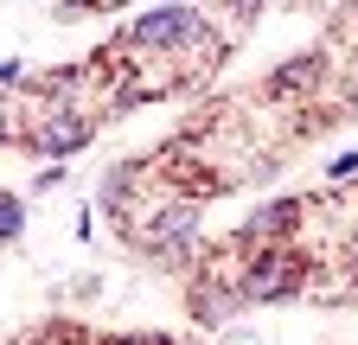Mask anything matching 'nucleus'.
Wrapping results in <instances>:
<instances>
[{
	"label": "nucleus",
	"mask_w": 358,
	"mask_h": 345,
	"mask_svg": "<svg viewBox=\"0 0 358 345\" xmlns=\"http://www.w3.org/2000/svg\"><path fill=\"white\" fill-rule=\"evenodd\" d=\"M301 263L294 256H282V249H256V263L243 269V294L237 300H294L301 294Z\"/></svg>",
	"instance_id": "1"
},
{
	"label": "nucleus",
	"mask_w": 358,
	"mask_h": 345,
	"mask_svg": "<svg viewBox=\"0 0 358 345\" xmlns=\"http://www.w3.org/2000/svg\"><path fill=\"white\" fill-rule=\"evenodd\" d=\"M192 38H211V26L192 7H160V13H148L141 26H134L128 45L134 52H173V45H192Z\"/></svg>",
	"instance_id": "2"
},
{
	"label": "nucleus",
	"mask_w": 358,
	"mask_h": 345,
	"mask_svg": "<svg viewBox=\"0 0 358 345\" xmlns=\"http://www.w3.org/2000/svg\"><path fill=\"white\" fill-rule=\"evenodd\" d=\"M83 141H90V122H83V115H52V122H45L38 135L26 141V147H38L45 160H64V154H77Z\"/></svg>",
	"instance_id": "3"
},
{
	"label": "nucleus",
	"mask_w": 358,
	"mask_h": 345,
	"mask_svg": "<svg viewBox=\"0 0 358 345\" xmlns=\"http://www.w3.org/2000/svg\"><path fill=\"white\" fill-rule=\"evenodd\" d=\"M192 237H199V205H166L160 224H154V249L160 256H186Z\"/></svg>",
	"instance_id": "4"
},
{
	"label": "nucleus",
	"mask_w": 358,
	"mask_h": 345,
	"mask_svg": "<svg viewBox=\"0 0 358 345\" xmlns=\"http://www.w3.org/2000/svg\"><path fill=\"white\" fill-rule=\"evenodd\" d=\"M294 218H301V205H294V198H275V205H262V211H250V218H243V243L282 237V230H288Z\"/></svg>",
	"instance_id": "5"
},
{
	"label": "nucleus",
	"mask_w": 358,
	"mask_h": 345,
	"mask_svg": "<svg viewBox=\"0 0 358 345\" xmlns=\"http://www.w3.org/2000/svg\"><path fill=\"white\" fill-rule=\"evenodd\" d=\"M313 77H320V58H294V64H282L275 77H268V90H307Z\"/></svg>",
	"instance_id": "6"
},
{
	"label": "nucleus",
	"mask_w": 358,
	"mask_h": 345,
	"mask_svg": "<svg viewBox=\"0 0 358 345\" xmlns=\"http://www.w3.org/2000/svg\"><path fill=\"white\" fill-rule=\"evenodd\" d=\"M128 186H134V166H109V172H103V205H122Z\"/></svg>",
	"instance_id": "7"
},
{
	"label": "nucleus",
	"mask_w": 358,
	"mask_h": 345,
	"mask_svg": "<svg viewBox=\"0 0 358 345\" xmlns=\"http://www.w3.org/2000/svg\"><path fill=\"white\" fill-rule=\"evenodd\" d=\"M20 224H26L20 198H13V192H0V243H13V237H20Z\"/></svg>",
	"instance_id": "8"
},
{
	"label": "nucleus",
	"mask_w": 358,
	"mask_h": 345,
	"mask_svg": "<svg viewBox=\"0 0 358 345\" xmlns=\"http://www.w3.org/2000/svg\"><path fill=\"white\" fill-rule=\"evenodd\" d=\"M0 141H13V109H7V96H0Z\"/></svg>",
	"instance_id": "9"
},
{
	"label": "nucleus",
	"mask_w": 358,
	"mask_h": 345,
	"mask_svg": "<svg viewBox=\"0 0 358 345\" xmlns=\"http://www.w3.org/2000/svg\"><path fill=\"white\" fill-rule=\"evenodd\" d=\"M231 7H237V13H256V7H268V0H231Z\"/></svg>",
	"instance_id": "10"
},
{
	"label": "nucleus",
	"mask_w": 358,
	"mask_h": 345,
	"mask_svg": "<svg viewBox=\"0 0 358 345\" xmlns=\"http://www.w3.org/2000/svg\"><path fill=\"white\" fill-rule=\"evenodd\" d=\"M122 345H166V339H122Z\"/></svg>",
	"instance_id": "11"
},
{
	"label": "nucleus",
	"mask_w": 358,
	"mask_h": 345,
	"mask_svg": "<svg viewBox=\"0 0 358 345\" xmlns=\"http://www.w3.org/2000/svg\"><path fill=\"white\" fill-rule=\"evenodd\" d=\"M166 7H179V0H166Z\"/></svg>",
	"instance_id": "12"
}]
</instances>
